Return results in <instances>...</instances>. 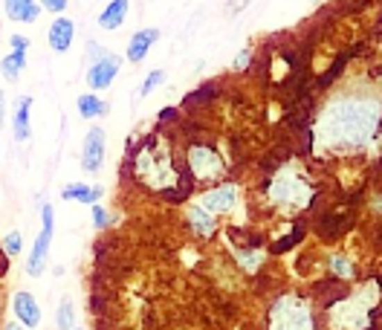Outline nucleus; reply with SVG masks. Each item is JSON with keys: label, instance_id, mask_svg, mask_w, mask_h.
Instances as JSON below:
<instances>
[{"label": "nucleus", "instance_id": "15", "mask_svg": "<svg viewBox=\"0 0 382 330\" xmlns=\"http://www.w3.org/2000/svg\"><path fill=\"white\" fill-rule=\"evenodd\" d=\"M76 108H78V116H81V119H99V116L108 113V101H101V99L93 96V93H84V96H78Z\"/></svg>", "mask_w": 382, "mask_h": 330}, {"label": "nucleus", "instance_id": "21", "mask_svg": "<svg viewBox=\"0 0 382 330\" xmlns=\"http://www.w3.org/2000/svg\"><path fill=\"white\" fill-rule=\"evenodd\" d=\"M163 81H165V73H163V69H153V73H148V79L142 81V87H139V93L148 96V93L156 90V87H160Z\"/></svg>", "mask_w": 382, "mask_h": 330}, {"label": "nucleus", "instance_id": "12", "mask_svg": "<svg viewBox=\"0 0 382 330\" xmlns=\"http://www.w3.org/2000/svg\"><path fill=\"white\" fill-rule=\"evenodd\" d=\"M29 110H32V96H24L17 101L15 108V119H12V131H15V139L17 142H26L32 136V128H29Z\"/></svg>", "mask_w": 382, "mask_h": 330}, {"label": "nucleus", "instance_id": "23", "mask_svg": "<svg viewBox=\"0 0 382 330\" xmlns=\"http://www.w3.org/2000/svg\"><path fill=\"white\" fill-rule=\"evenodd\" d=\"M9 44H12L15 52H26V49H29V38H24V35H12Z\"/></svg>", "mask_w": 382, "mask_h": 330}, {"label": "nucleus", "instance_id": "11", "mask_svg": "<svg viewBox=\"0 0 382 330\" xmlns=\"http://www.w3.org/2000/svg\"><path fill=\"white\" fill-rule=\"evenodd\" d=\"M128 3L131 0H110L108 6L101 9V15H99V26L101 29H119L122 24H125V17H128Z\"/></svg>", "mask_w": 382, "mask_h": 330}, {"label": "nucleus", "instance_id": "19", "mask_svg": "<svg viewBox=\"0 0 382 330\" xmlns=\"http://www.w3.org/2000/svg\"><path fill=\"white\" fill-rule=\"evenodd\" d=\"M330 270H333L339 278H354V272H356V267L344 255H333V258H330Z\"/></svg>", "mask_w": 382, "mask_h": 330}, {"label": "nucleus", "instance_id": "25", "mask_svg": "<svg viewBox=\"0 0 382 330\" xmlns=\"http://www.w3.org/2000/svg\"><path fill=\"white\" fill-rule=\"evenodd\" d=\"M249 56H252V52H249V49H243V52H240V58H235V64H232V67H235V69H247Z\"/></svg>", "mask_w": 382, "mask_h": 330}, {"label": "nucleus", "instance_id": "26", "mask_svg": "<svg viewBox=\"0 0 382 330\" xmlns=\"http://www.w3.org/2000/svg\"><path fill=\"white\" fill-rule=\"evenodd\" d=\"M243 6H247V0H232V6H229V12H235V9L240 12Z\"/></svg>", "mask_w": 382, "mask_h": 330}, {"label": "nucleus", "instance_id": "27", "mask_svg": "<svg viewBox=\"0 0 382 330\" xmlns=\"http://www.w3.org/2000/svg\"><path fill=\"white\" fill-rule=\"evenodd\" d=\"M6 330H24L21 324H6Z\"/></svg>", "mask_w": 382, "mask_h": 330}, {"label": "nucleus", "instance_id": "6", "mask_svg": "<svg viewBox=\"0 0 382 330\" xmlns=\"http://www.w3.org/2000/svg\"><path fill=\"white\" fill-rule=\"evenodd\" d=\"M200 206L206 208V212H212V215H226V212H232V208L238 206V188H235V185L208 188L206 195L200 197Z\"/></svg>", "mask_w": 382, "mask_h": 330}, {"label": "nucleus", "instance_id": "1", "mask_svg": "<svg viewBox=\"0 0 382 330\" xmlns=\"http://www.w3.org/2000/svg\"><path fill=\"white\" fill-rule=\"evenodd\" d=\"M269 327L272 330H313V319H310V310L301 299H281L272 313H269Z\"/></svg>", "mask_w": 382, "mask_h": 330}, {"label": "nucleus", "instance_id": "24", "mask_svg": "<svg viewBox=\"0 0 382 330\" xmlns=\"http://www.w3.org/2000/svg\"><path fill=\"white\" fill-rule=\"evenodd\" d=\"M44 3V9H49V12H64L67 9V0H41Z\"/></svg>", "mask_w": 382, "mask_h": 330}, {"label": "nucleus", "instance_id": "3", "mask_svg": "<svg viewBox=\"0 0 382 330\" xmlns=\"http://www.w3.org/2000/svg\"><path fill=\"white\" fill-rule=\"evenodd\" d=\"M220 156L215 154V148H208V145H191L188 151V174H191V180H215L220 177Z\"/></svg>", "mask_w": 382, "mask_h": 330}, {"label": "nucleus", "instance_id": "7", "mask_svg": "<svg viewBox=\"0 0 382 330\" xmlns=\"http://www.w3.org/2000/svg\"><path fill=\"white\" fill-rule=\"evenodd\" d=\"M12 310H15L17 322H21L24 327H38L41 324V307H38V302H35L32 292H26V290L15 292L12 295Z\"/></svg>", "mask_w": 382, "mask_h": 330}, {"label": "nucleus", "instance_id": "20", "mask_svg": "<svg viewBox=\"0 0 382 330\" xmlns=\"http://www.w3.org/2000/svg\"><path fill=\"white\" fill-rule=\"evenodd\" d=\"M3 249H6L9 258H17V255H21V249H24V238H21V232H9V235L3 238Z\"/></svg>", "mask_w": 382, "mask_h": 330}, {"label": "nucleus", "instance_id": "28", "mask_svg": "<svg viewBox=\"0 0 382 330\" xmlns=\"http://www.w3.org/2000/svg\"><path fill=\"white\" fill-rule=\"evenodd\" d=\"M0 119H3V96H0Z\"/></svg>", "mask_w": 382, "mask_h": 330}, {"label": "nucleus", "instance_id": "4", "mask_svg": "<svg viewBox=\"0 0 382 330\" xmlns=\"http://www.w3.org/2000/svg\"><path fill=\"white\" fill-rule=\"evenodd\" d=\"M119 67H122V58L110 56V52H104L101 58L87 64V84H90V90H108V87L116 81Z\"/></svg>", "mask_w": 382, "mask_h": 330}, {"label": "nucleus", "instance_id": "22", "mask_svg": "<svg viewBox=\"0 0 382 330\" xmlns=\"http://www.w3.org/2000/svg\"><path fill=\"white\" fill-rule=\"evenodd\" d=\"M108 223H110L108 212H104V208L96 203V206H93V226H96V229H108Z\"/></svg>", "mask_w": 382, "mask_h": 330}, {"label": "nucleus", "instance_id": "14", "mask_svg": "<svg viewBox=\"0 0 382 330\" xmlns=\"http://www.w3.org/2000/svg\"><path fill=\"white\" fill-rule=\"evenodd\" d=\"M3 6H6V15L17 24H32L41 15V6L35 0H6Z\"/></svg>", "mask_w": 382, "mask_h": 330}, {"label": "nucleus", "instance_id": "16", "mask_svg": "<svg viewBox=\"0 0 382 330\" xmlns=\"http://www.w3.org/2000/svg\"><path fill=\"white\" fill-rule=\"evenodd\" d=\"M24 67H26V52H9V56L0 61V73H3L6 81H17L24 73Z\"/></svg>", "mask_w": 382, "mask_h": 330}, {"label": "nucleus", "instance_id": "18", "mask_svg": "<svg viewBox=\"0 0 382 330\" xmlns=\"http://www.w3.org/2000/svg\"><path fill=\"white\" fill-rule=\"evenodd\" d=\"M56 324H58V330H73L76 327V304H73V299H61L58 313H56Z\"/></svg>", "mask_w": 382, "mask_h": 330}, {"label": "nucleus", "instance_id": "9", "mask_svg": "<svg viewBox=\"0 0 382 330\" xmlns=\"http://www.w3.org/2000/svg\"><path fill=\"white\" fill-rule=\"evenodd\" d=\"M49 47L58 52V56H64V52L73 47V38H76V24L69 21V17H58V21H52L49 26Z\"/></svg>", "mask_w": 382, "mask_h": 330}, {"label": "nucleus", "instance_id": "13", "mask_svg": "<svg viewBox=\"0 0 382 330\" xmlns=\"http://www.w3.org/2000/svg\"><path fill=\"white\" fill-rule=\"evenodd\" d=\"M61 197L64 200H76V203H87V206H96L101 200V188L99 185H84V183H69L61 188Z\"/></svg>", "mask_w": 382, "mask_h": 330}, {"label": "nucleus", "instance_id": "5", "mask_svg": "<svg viewBox=\"0 0 382 330\" xmlns=\"http://www.w3.org/2000/svg\"><path fill=\"white\" fill-rule=\"evenodd\" d=\"M104 165V128H90L81 148V168L87 174H99Z\"/></svg>", "mask_w": 382, "mask_h": 330}, {"label": "nucleus", "instance_id": "17", "mask_svg": "<svg viewBox=\"0 0 382 330\" xmlns=\"http://www.w3.org/2000/svg\"><path fill=\"white\" fill-rule=\"evenodd\" d=\"M344 229H347V220H344L339 212H330V215H324V217L316 223V232H319L322 238H339Z\"/></svg>", "mask_w": 382, "mask_h": 330}, {"label": "nucleus", "instance_id": "10", "mask_svg": "<svg viewBox=\"0 0 382 330\" xmlns=\"http://www.w3.org/2000/svg\"><path fill=\"white\" fill-rule=\"evenodd\" d=\"M188 223H191V232H194L197 238H212L215 229H217V220L212 212H206V208L200 203L188 206Z\"/></svg>", "mask_w": 382, "mask_h": 330}, {"label": "nucleus", "instance_id": "2", "mask_svg": "<svg viewBox=\"0 0 382 330\" xmlns=\"http://www.w3.org/2000/svg\"><path fill=\"white\" fill-rule=\"evenodd\" d=\"M52 235H56V215H52V206L44 203L41 206V235L35 240V247L29 252V261H26V272L38 278L47 267V258H49V243H52Z\"/></svg>", "mask_w": 382, "mask_h": 330}, {"label": "nucleus", "instance_id": "8", "mask_svg": "<svg viewBox=\"0 0 382 330\" xmlns=\"http://www.w3.org/2000/svg\"><path fill=\"white\" fill-rule=\"evenodd\" d=\"M160 41V29H139L133 32V38L128 44V52H125V58L131 64H139V61H145V56L151 52V47Z\"/></svg>", "mask_w": 382, "mask_h": 330}]
</instances>
